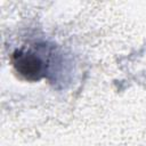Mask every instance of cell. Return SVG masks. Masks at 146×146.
<instances>
[{
	"label": "cell",
	"mask_w": 146,
	"mask_h": 146,
	"mask_svg": "<svg viewBox=\"0 0 146 146\" xmlns=\"http://www.w3.org/2000/svg\"><path fill=\"white\" fill-rule=\"evenodd\" d=\"M49 51L46 44H36L27 49L23 47L11 54L10 62L19 78L25 81L36 82L47 78L50 73V57L44 58Z\"/></svg>",
	"instance_id": "1"
}]
</instances>
